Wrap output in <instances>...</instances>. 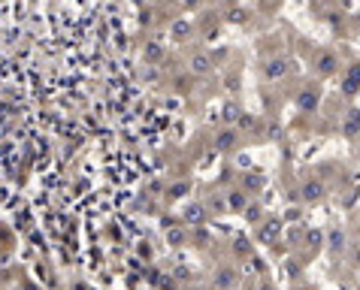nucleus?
<instances>
[{"instance_id": "obj_1", "label": "nucleus", "mask_w": 360, "mask_h": 290, "mask_svg": "<svg viewBox=\"0 0 360 290\" xmlns=\"http://www.w3.org/2000/svg\"><path fill=\"white\" fill-rule=\"evenodd\" d=\"M303 197H306V200L321 197V185H306V188H303Z\"/></svg>"}, {"instance_id": "obj_2", "label": "nucleus", "mask_w": 360, "mask_h": 290, "mask_svg": "<svg viewBox=\"0 0 360 290\" xmlns=\"http://www.w3.org/2000/svg\"><path fill=\"white\" fill-rule=\"evenodd\" d=\"M330 67H333V57H330V54H324V57H321V70H330Z\"/></svg>"}, {"instance_id": "obj_3", "label": "nucleus", "mask_w": 360, "mask_h": 290, "mask_svg": "<svg viewBox=\"0 0 360 290\" xmlns=\"http://www.w3.org/2000/svg\"><path fill=\"white\" fill-rule=\"evenodd\" d=\"M194 70H206V57H194Z\"/></svg>"}, {"instance_id": "obj_4", "label": "nucleus", "mask_w": 360, "mask_h": 290, "mask_svg": "<svg viewBox=\"0 0 360 290\" xmlns=\"http://www.w3.org/2000/svg\"><path fill=\"white\" fill-rule=\"evenodd\" d=\"M230 139H233V136H230V133H224V136L218 139V145H221V148H227V142H230Z\"/></svg>"}]
</instances>
